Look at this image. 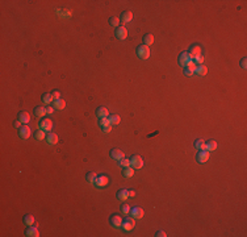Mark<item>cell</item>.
I'll list each match as a JSON object with an SVG mask.
<instances>
[{
  "mask_svg": "<svg viewBox=\"0 0 247 237\" xmlns=\"http://www.w3.org/2000/svg\"><path fill=\"white\" fill-rule=\"evenodd\" d=\"M118 166L122 167V169L129 167V166H130V160H127V158H121V160L118 161Z\"/></svg>",
  "mask_w": 247,
  "mask_h": 237,
  "instance_id": "obj_31",
  "label": "cell"
},
{
  "mask_svg": "<svg viewBox=\"0 0 247 237\" xmlns=\"http://www.w3.org/2000/svg\"><path fill=\"white\" fill-rule=\"evenodd\" d=\"M191 61H192V58L189 57V54L187 53V51H184V53H181L180 55H179V63H180L183 67H185Z\"/></svg>",
  "mask_w": 247,
  "mask_h": 237,
  "instance_id": "obj_8",
  "label": "cell"
},
{
  "mask_svg": "<svg viewBox=\"0 0 247 237\" xmlns=\"http://www.w3.org/2000/svg\"><path fill=\"white\" fill-rule=\"evenodd\" d=\"M120 121H121V118L118 115H112V116L109 117V122H110V125H117V124H120Z\"/></svg>",
  "mask_w": 247,
  "mask_h": 237,
  "instance_id": "obj_29",
  "label": "cell"
},
{
  "mask_svg": "<svg viewBox=\"0 0 247 237\" xmlns=\"http://www.w3.org/2000/svg\"><path fill=\"white\" fill-rule=\"evenodd\" d=\"M42 100H43V103H46V104H50V103L54 101V98H53V95L51 94H43L42 95Z\"/></svg>",
  "mask_w": 247,
  "mask_h": 237,
  "instance_id": "obj_30",
  "label": "cell"
},
{
  "mask_svg": "<svg viewBox=\"0 0 247 237\" xmlns=\"http://www.w3.org/2000/svg\"><path fill=\"white\" fill-rule=\"evenodd\" d=\"M121 227L124 228V231H131L135 227V219L134 217H126V219H124Z\"/></svg>",
  "mask_w": 247,
  "mask_h": 237,
  "instance_id": "obj_2",
  "label": "cell"
},
{
  "mask_svg": "<svg viewBox=\"0 0 247 237\" xmlns=\"http://www.w3.org/2000/svg\"><path fill=\"white\" fill-rule=\"evenodd\" d=\"M217 149V142L214 140H209L208 142H205V150H208V152H213V150Z\"/></svg>",
  "mask_w": 247,
  "mask_h": 237,
  "instance_id": "obj_21",
  "label": "cell"
},
{
  "mask_svg": "<svg viewBox=\"0 0 247 237\" xmlns=\"http://www.w3.org/2000/svg\"><path fill=\"white\" fill-rule=\"evenodd\" d=\"M196 63H195L193 61H191L189 63H188V65H187L185 67H184V69H188V70H191V71H193V73H195V70H196Z\"/></svg>",
  "mask_w": 247,
  "mask_h": 237,
  "instance_id": "obj_37",
  "label": "cell"
},
{
  "mask_svg": "<svg viewBox=\"0 0 247 237\" xmlns=\"http://www.w3.org/2000/svg\"><path fill=\"white\" fill-rule=\"evenodd\" d=\"M93 183L96 184V187H99V188L105 187V186H108V183H109V178L107 175H97Z\"/></svg>",
  "mask_w": 247,
  "mask_h": 237,
  "instance_id": "obj_3",
  "label": "cell"
},
{
  "mask_svg": "<svg viewBox=\"0 0 247 237\" xmlns=\"http://www.w3.org/2000/svg\"><path fill=\"white\" fill-rule=\"evenodd\" d=\"M21 124H22V122L20 121V120H16L13 122V126H15V128H17V129H20V128H21Z\"/></svg>",
  "mask_w": 247,
  "mask_h": 237,
  "instance_id": "obj_40",
  "label": "cell"
},
{
  "mask_svg": "<svg viewBox=\"0 0 247 237\" xmlns=\"http://www.w3.org/2000/svg\"><path fill=\"white\" fill-rule=\"evenodd\" d=\"M117 197H118V200H121V201H125L127 197H129V191L125 188H120L117 191Z\"/></svg>",
  "mask_w": 247,
  "mask_h": 237,
  "instance_id": "obj_15",
  "label": "cell"
},
{
  "mask_svg": "<svg viewBox=\"0 0 247 237\" xmlns=\"http://www.w3.org/2000/svg\"><path fill=\"white\" fill-rule=\"evenodd\" d=\"M121 20H122V22H130L131 20H133V13H131L130 11H125V12H122V15H121Z\"/></svg>",
  "mask_w": 247,
  "mask_h": 237,
  "instance_id": "obj_20",
  "label": "cell"
},
{
  "mask_svg": "<svg viewBox=\"0 0 247 237\" xmlns=\"http://www.w3.org/2000/svg\"><path fill=\"white\" fill-rule=\"evenodd\" d=\"M195 148H196L197 150H204L205 149V141L204 140H196L195 141Z\"/></svg>",
  "mask_w": 247,
  "mask_h": 237,
  "instance_id": "obj_27",
  "label": "cell"
},
{
  "mask_svg": "<svg viewBox=\"0 0 247 237\" xmlns=\"http://www.w3.org/2000/svg\"><path fill=\"white\" fill-rule=\"evenodd\" d=\"M39 129L45 130V132H50V130L53 129V121H51L50 118H42V120L39 121Z\"/></svg>",
  "mask_w": 247,
  "mask_h": 237,
  "instance_id": "obj_5",
  "label": "cell"
},
{
  "mask_svg": "<svg viewBox=\"0 0 247 237\" xmlns=\"http://www.w3.org/2000/svg\"><path fill=\"white\" fill-rule=\"evenodd\" d=\"M17 120H20L22 122V124H26V122L30 121V115L29 112H26V111H21V112L19 113V118Z\"/></svg>",
  "mask_w": 247,
  "mask_h": 237,
  "instance_id": "obj_13",
  "label": "cell"
},
{
  "mask_svg": "<svg viewBox=\"0 0 247 237\" xmlns=\"http://www.w3.org/2000/svg\"><path fill=\"white\" fill-rule=\"evenodd\" d=\"M143 209L141 207H134V208H130V215L131 217H134V219H142L143 217Z\"/></svg>",
  "mask_w": 247,
  "mask_h": 237,
  "instance_id": "obj_11",
  "label": "cell"
},
{
  "mask_svg": "<svg viewBox=\"0 0 247 237\" xmlns=\"http://www.w3.org/2000/svg\"><path fill=\"white\" fill-rule=\"evenodd\" d=\"M25 236H29V237H38L39 236V229L34 225H29L28 229L25 231Z\"/></svg>",
  "mask_w": 247,
  "mask_h": 237,
  "instance_id": "obj_10",
  "label": "cell"
},
{
  "mask_svg": "<svg viewBox=\"0 0 247 237\" xmlns=\"http://www.w3.org/2000/svg\"><path fill=\"white\" fill-rule=\"evenodd\" d=\"M153 42H154V36L151 33H147L143 36V45L149 46V45H153Z\"/></svg>",
  "mask_w": 247,
  "mask_h": 237,
  "instance_id": "obj_24",
  "label": "cell"
},
{
  "mask_svg": "<svg viewBox=\"0 0 247 237\" xmlns=\"http://www.w3.org/2000/svg\"><path fill=\"white\" fill-rule=\"evenodd\" d=\"M96 177H97V175H96V173H95V171H90V173L86 175V180L88 182V183H93L95 179H96Z\"/></svg>",
  "mask_w": 247,
  "mask_h": 237,
  "instance_id": "obj_28",
  "label": "cell"
},
{
  "mask_svg": "<svg viewBox=\"0 0 247 237\" xmlns=\"http://www.w3.org/2000/svg\"><path fill=\"white\" fill-rule=\"evenodd\" d=\"M188 54H189V57L191 58H195L196 55H200L201 54V47L197 45V43H195V45H192L189 47V51H188Z\"/></svg>",
  "mask_w": 247,
  "mask_h": 237,
  "instance_id": "obj_12",
  "label": "cell"
},
{
  "mask_svg": "<svg viewBox=\"0 0 247 237\" xmlns=\"http://www.w3.org/2000/svg\"><path fill=\"white\" fill-rule=\"evenodd\" d=\"M184 74L187 75V77H192V75H193V71H191V70H188V69H184Z\"/></svg>",
  "mask_w": 247,
  "mask_h": 237,
  "instance_id": "obj_42",
  "label": "cell"
},
{
  "mask_svg": "<svg viewBox=\"0 0 247 237\" xmlns=\"http://www.w3.org/2000/svg\"><path fill=\"white\" fill-rule=\"evenodd\" d=\"M137 55L141 59H147L150 57V49L146 45H139L137 47Z\"/></svg>",
  "mask_w": 247,
  "mask_h": 237,
  "instance_id": "obj_1",
  "label": "cell"
},
{
  "mask_svg": "<svg viewBox=\"0 0 247 237\" xmlns=\"http://www.w3.org/2000/svg\"><path fill=\"white\" fill-rule=\"evenodd\" d=\"M195 73H196L197 75H200V77H204V75L208 74V69H206V66L197 65V66H196V70H195Z\"/></svg>",
  "mask_w": 247,
  "mask_h": 237,
  "instance_id": "obj_22",
  "label": "cell"
},
{
  "mask_svg": "<svg viewBox=\"0 0 247 237\" xmlns=\"http://www.w3.org/2000/svg\"><path fill=\"white\" fill-rule=\"evenodd\" d=\"M103 130H104V132H105V133H109V132H110V130H112V125L104 126V128H103Z\"/></svg>",
  "mask_w": 247,
  "mask_h": 237,
  "instance_id": "obj_43",
  "label": "cell"
},
{
  "mask_svg": "<svg viewBox=\"0 0 247 237\" xmlns=\"http://www.w3.org/2000/svg\"><path fill=\"white\" fill-rule=\"evenodd\" d=\"M110 157H112L113 160H117V161H120L121 158H125L124 157L122 150H120V149H112L110 150Z\"/></svg>",
  "mask_w": 247,
  "mask_h": 237,
  "instance_id": "obj_14",
  "label": "cell"
},
{
  "mask_svg": "<svg viewBox=\"0 0 247 237\" xmlns=\"http://www.w3.org/2000/svg\"><path fill=\"white\" fill-rule=\"evenodd\" d=\"M155 236H158V237H166V236H167V233H166V232H163V231H158Z\"/></svg>",
  "mask_w": 247,
  "mask_h": 237,
  "instance_id": "obj_41",
  "label": "cell"
},
{
  "mask_svg": "<svg viewBox=\"0 0 247 237\" xmlns=\"http://www.w3.org/2000/svg\"><path fill=\"white\" fill-rule=\"evenodd\" d=\"M22 221H24V224L25 225H28V227H29V225H33L34 224V216L33 215H25Z\"/></svg>",
  "mask_w": 247,
  "mask_h": 237,
  "instance_id": "obj_25",
  "label": "cell"
},
{
  "mask_svg": "<svg viewBox=\"0 0 247 237\" xmlns=\"http://www.w3.org/2000/svg\"><path fill=\"white\" fill-rule=\"evenodd\" d=\"M114 34H116V37L118 40H125L127 37V29L125 26H118V28H116Z\"/></svg>",
  "mask_w": 247,
  "mask_h": 237,
  "instance_id": "obj_9",
  "label": "cell"
},
{
  "mask_svg": "<svg viewBox=\"0 0 247 237\" xmlns=\"http://www.w3.org/2000/svg\"><path fill=\"white\" fill-rule=\"evenodd\" d=\"M34 115H36L37 117H41V118H42V117L46 115V108H45V107H42V105L36 107V108H34Z\"/></svg>",
  "mask_w": 247,
  "mask_h": 237,
  "instance_id": "obj_18",
  "label": "cell"
},
{
  "mask_svg": "<svg viewBox=\"0 0 247 237\" xmlns=\"http://www.w3.org/2000/svg\"><path fill=\"white\" fill-rule=\"evenodd\" d=\"M121 212L124 213V215H130V207H129V204L124 203V204L121 205Z\"/></svg>",
  "mask_w": 247,
  "mask_h": 237,
  "instance_id": "obj_34",
  "label": "cell"
},
{
  "mask_svg": "<svg viewBox=\"0 0 247 237\" xmlns=\"http://www.w3.org/2000/svg\"><path fill=\"white\" fill-rule=\"evenodd\" d=\"M53 107L54 108H57V109H65V107H66V101L63 100V99H55V100L53 101Z\"/></svg>",
  "mask_w": 247,
  "mask_h": 237,
  "instance_id": "obj_16",
  "label": "cell"
},
{
  "mask_svg": "<svg viewBox=\"0 0 247 237\" xmlns=\"http://www.w3.org/2000/svg\"><path fill=\"white\" fill-rule=\"evenodd\" d=\"M99 125H100L101 128H104V126L110 125L109 118H107V117H100V118H99Z\"/></svg>",
  "mask_w": 247,
  "mask_h": 237,
  "instance_id": "obj_32",
  "label": "cell"
},
{
  "mask_svg": "<svg viewBox=\"0 0 247 237\" xmlns=\"http://www.w3.org/2000/svg\"><path fill=\"white\" fill-rule=\"evenodd\" d=\"M130 166L133 169H141L143 166V160L141 156H133L130 158Z\"/></svg>",
  "mask_w": 247,
  "mask_h": 237,
  "instance_id": "obj_4",
  "label": "cell"
},
{
  "mask_svg": "<svg viewBox=\"0 0 247 237\" xmlns=\"http://www.w3.org/2000/svg\"><path fill=\"white\" fill-rule=\"evenodd\" d=\"M193 62L196 63V65H202L204 63V57L200 54V55H196V57L193 58Z\"/></svg>",
  "mask_w": 247,
  "mask_h": 237,
  "instance_id": "obj_36",
  "label": "cell"
},
{
  "mask_svg": "<svg viewBox=\"0 0 247 237\" xmlns=\"http://www.w3.org/2000/svg\"><path fill=\"white\" fill-rule=\"evenodd\" d=\"M30 134H32V130H30V128H29L28 125H22L21 128L19 129V136L21 137V138H24V140L29 138Z\"/></svg>",
  "mask_w": 247,
  "mask_h": 237,
  "instance_id": "obj_6",
  "label": "cell"
},
{
  "mask_svg": "<svg viewBox=\"0 0 247 237\" xmlns=\"http://www.w3.org/2000/svg\"><path fill=\"white\" fill-rule=\"evenodd\" d=\"M36 138H37V140H43V138H46V136H45V130L38 129L37 132H36Z\"/></svg>",
  "mask_w": 247,
  "mask_h": 237,
  "instance_id": "obj_35",
  "label": "cell"
},
{
  "mask_svg": "<svg viewBox=\"0 0 247 237\" xmlns=\"http://www.w3.org/2000/svg\"><path fill=\"white\" fill-rule=\"evenodd\" d=\"M129 196H130V197L135 196V191H134V190H130V191H129Z\"/></svg>",
  "mask_w": 247,
  "mask_h": 237,
  "instance_id": "obj_45",
  "label": "cell"
},
{
  "mask_svg": "<svg viewBox=\"0 0 247 237\" xmlns=\"http://www.w3.org/2000/svg\"><path fill=\"white\" fill-rule=\"evenodd\" d=\"M118 24H120V19L116 17V16H113V17H110V19H109V25L118 28Z\"/></svg>",
  "mask_w": 247,
  "mask_h": 237,
  "instance_id": "obj_33",
  "label": "cell"
},
{
  "mask_svg": "<svg viewBox=\"0 0 247 237\" xmlns=\"http://www.w3.org/2000/svg\"><path fill=\"white\" fill-rule=\"evenodd\" d=\"M122 175L126 177V178H131V177L134 175V169L130 167V166H129V167H125V169H124V171H122Z\"/></svg>",
  "mask_w": 247,
  "mask_h": 237,
  "instance_id": "obj_26",
  "label": "cell"
},
{
  "mask_svg": "<svg viewBox=\"0 0 247 237\" xmlns=\"http://www.w3.org/2000/svg\"><path fill=\"white\" fill-rule=\"evenodd\" d=\"M241 67L242 69H246L247 67V58H242L241 59Z\"/></svg>",
  "mask_w": 247,
  "mask_h": 237,
  "instance_id": "obj_38",
  "label": "cell"
},
{
  "mask_svg": "<svg viewBox=\"0 0 247 237\" xmlns=\"http://www.w3.org/2000/svg\"><path fill=\"white\" fill-rule=\"evenodd\" d=\"M110 224L113 225V227H121V224H122V219H121V216H118V215H114V216H110Z\"/></svg>",
  "mask_w": 247,
  "mask_h": 237,
  "instance_id": "obj_17",
  "label": "cell"
},
{
  "mask_svg": "<svg viewBox=\"0 0 247 237\" xmlns=\"http://www.w3.org/2000/svg\"><path fill=\"white\" fill-rule=\"evenodd\" d=\"M53 112H54V107H47V108H46V113L51 115Z\"/></svg>",
  "mask_w": 247,
  "mask_h": 237,
  "instance_id": "obj_44",
  "label": "cell"
},
{
  "mask_svg": "<svg viewBox=\"0 0 247 237\" xmlns=\"http://www.w3.org/2000/svg\"><path fill=\"white\" fill-rule=\"evenodd\" d=\"M96 115H97V117L100 118V117H108V109L105 108V107H99V108L96 109Z\"/></svg>",
  "mask_w": 247,
  "mask_h": 237,
  "instance_id": "obj_23",
  "label": "cell"
},
{
  "mask_svg": "<svg viewBox=\"0 0 247 237\" xmlns=\"http://www.w3.org/2000/svg\"><path fill=\"white\" fill-rule=\"evenodd\" d=\"M51 95H53L54 100H55V99H59V98H61V94H59V91H53V92H51Z\"/></svg>",
  "mask_w": 247,
  "mask_h": 237,
  "instance_id": "obj_39",
  "label": "cell"
},
{
  "mask_svg": "<svg viewBox=\"0 0 247 237\" xmlns=\"http://www.w3.org/2000/svg\"><path fill=\"white\" fill-rule=\"evenodd\" d=\"M209 157H210V154H209V152L208 150H200V152L197 153V161L200 162V163H205L206 161L209 160Z\"/></svg>",
  "mask_w": 247,
  "mask_h": 237,
  "instance_id": "obj_7",
  "label": "cell"
},
{
  "mask_svg": "<svg viewBox=\"0 0 247 237\" xmlns=\"http://www.w3.org/2000/svg\"><path fill=\"white\" fill-rule=\"evenodd\" d=\"M46 141H47V144H50V145H55L58 142V136L55 133H49L46 136Z\"/></svg>",
  "mask_w": 247,
  "mask_h": 237,
  "instance_id": "obj_19",
  "label": "cell"
}]
</instances>
